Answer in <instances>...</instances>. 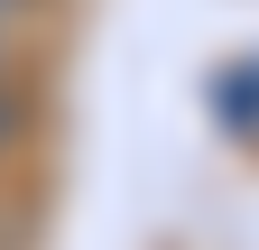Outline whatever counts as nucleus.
I'll return each instance as SVG.
<instances>
[{
  "instance_id": "nucleus-1",
  "label": "nucleus",
  "mask_w": 259,
  "mask_h": 250,
  "mask_svg": "<svg viewBox=\"0 0 259 250\" xmlns=\"http://www.w3.org/2000/svg\"><path fill=\"white\" fill-rule=\"evenodd\" d=\"M213 111H222V130L259 139V56H241L232 74H213Z\"/></svg>"
},
{
  "instance_id": "nucleus-2",
  "label": "nucleus",
  "mask_w": 259,
  "mask_h": 250,
  "mask_svg": "<svg viewBox=\"0 0 259 250\" xmlns=\"http://www.w3.org/2000/svg\"><path fill=\"white\" fill-rule=\"evenodd\" d=\"M19 120H28V111H19V93H0V158L19 148Z\"/></svg>"
}]
</instances>
